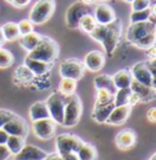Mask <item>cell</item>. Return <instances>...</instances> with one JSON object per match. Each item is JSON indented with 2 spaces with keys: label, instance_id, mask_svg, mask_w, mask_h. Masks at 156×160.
Returning <instances> with one entry per match:
<instances>
[{
  "label": "cell",
  "instance_id": "obj_1",
  "mask_svg": "<svg viewBox=\"0 0 156 160\" xmlns=\"http://www.w3.org/2000/svg\"><path fill=\"white\" fill-rule=\"evenodd\" d=\"M126 38L130 44L138 47L140 49H149L155 45L156 38V27L155 23L150 21L130 23L127 28Z\"/></svg>",
  "mask_w": 156,
  "mask_h": 160
},
{
  "label": "cell",
  "instance_id": "obj_2",
  "mask_svg": "<svg viewBox=\"0 0 156 160\" xmlns=\"http://www.w3.org/2000/svg\"><path fill=\"white\" fill-rule=\"evenodd\" d=\"M59 52H60V49L55 40L49 37L41 36L38 45L32 52H29L27 56L31 59H34V60L43 61V62L54 64L59 56Z\"/></svg>",
  "mask_w": 156,
  "mask_h": 160
},
{
  "label": "cell",
  "instance_id": "obj_3",
  "mask_svg": "<svg viewBox=\"0 0 156 160\" xmlns=\"http://www.w3.org/2000/svg\"><path fill=\"white\" fill-rule=\"evenodd\" d=\"M82 102L77 94H72L65 97V111H64V122L62 126L65 127H73L76 126L82 116Z\"/></svg>",
  "mask_w": 156,
  "mask_h": 160
},
{
  "label": "cell",
  "instance_id": "obj_4",
  "mask_svg": "<svg viewBox=\"0 0 156 160\" xmlns=\"http://www.w3.org/2000/svg\"><path fill=\"white\" fill-rule=\"evenodd\" d=\"M55 0H38L29 11V21L33 25H43L48 22L55 12Z\"/></svg>",
  "mask_w": 156,
  "mask_h": 160
},
{
  "label": "cell",
  "instance_id": "obj_5",
  "mask_svg": "<svg viewBox=\"0 0 156 160\" xmlns=\"http://www.w3.org/2000/svg\"><path fill=\"white\" fill-rule=\"evenodd\" d=\"M122 34V22L121 20H115L114 22L105 26V32L101 39V44L104 47L106 54H112L118 45Z\"/></svg>",
  "mask_w": 156,
  "mask_h": 160
},
{
  "label": "cell",
  "instance_id": "obj_6",
  "mask_svg": "<svg viewBox=\"0 0 156 160\" xmlns=\"http://www.w3.org/2000/svg\"><path fill=\"white\" fill-rule=\"evenodd\" d=\"M93 5H85L79 0L73 2L66 11V26L71 29H78L80 18L87 13H93Z\"/></svg>",
  "mask_w": 156,
  "mask_h": 160
},
{
  "label": "cell",
  "instance_id": "obj_7",
  "mask_svg": "<svg viewBox=\"0 0 156 160\" xmlns=\"http://www.w3.org/2000/svg\"><path fill=\"white\" fill-rule=\"evenodd\" d=\"M49 115L55 123L62 125L64 122V111H65V95L60 92H55L45 100Z\"/></svg>",
  "mask_w": 156,
  "mask_h": 160
},
{
  "label": "cell",
  "instance_id": "obj_8",
  "mask_svg": "<svg viewBox=\"0 0 156 160\" xmlns=\"http://www.w3.org/2000/svg\"><path fill=\"white\" fill-rule=\"evenodd\" d=\"M85 72V67L83 61L78 59H66L60 64L59 73L62 78H71V80L79 81L83 78Z\"/></svg>",
  "mask_w": 156,
  "mask_h": 160
},
{
  "label": "cell",
  "instance_id": "obj_9",
  "mask_svg": "<svg viewBox=\"0 0 156 160\" xmlns=\"http://www.w3.org/2000/svg\"><path fill=\"white\" fill-rule=\"evenodd\" d=\"M83 141L77 137L76 134H70V133H62L59 134L56 137V149L57 153H65V152H72V153H77L79 147L82 146Z\"/></svg>",
  "mask_w": 156,
  "mask_h": 160
},
{
  "label": "cell",
  "instance_id": "obj_10",
  "mask_svg": "<svg viewBox=\"0 0 156 160\" xmlns=\"http://www.w3.org/2000/svg\"><path fill=\"white\" fill-rule=\"evenodd\" d=\"M129 71L132 78L134 81L143 83L148 87L156 88V77H154L150 73V71L148 70V67L145 65V61H139V62L134 64Z\"/></svg>",
  "mask_w": 156,
  "mask_h": 160
},
{
  "label": "cell",
  "instance_id": "obj_11",
  "mask_svg": "<svg viewBox=\"0 0 156 160\" xmlns=\"http://www.w3.org/2000/svg\"><path fill=\"white\" fill-rule=\"evenodd\" d=\"M32 130L33 133L38 137L39 139L48 141L54 137L55 131H56V123L50 119H43V120L33 121L32 123Z\"/></svg>",
  "mask_w": 156,
  "mask_h": 160
},
{
  "label": "cell",
  "instance_id": "obj_12",
  "mask_svg": "<svg viewBox=\"0 0 156 160\" xmlns=\"http://www.w3.org/2000/svg\"><path fill=\"white\" fill-rule=\"evenodd\" d=\"M93 16L96 21L98 25H101V26H106L111 22H114L116 20V12L115 10L104 2H100L98 5L94 6L93 9Z\"/></svg>",
  "mask_w": 156,
  "mask_h": 160
},
{
  "label": "cell",
  "instance_id": "obj_13",
  "mask_svg": "<svg viewBox=\"0 0 156 160\" xmlns=\"http://www.w3.org/2000/svg\"><path fill=\"white\" fill-rule=\"evenodd\" d=\"M2 130L9 134V136H18L26 139L27 134H28V125L27 122L21 116L18 115H13L11 120H9L2 127Z\"/></svg>",
  "mask_w": 156,
  "mask_h": 160
},
{
  "label": "cell",
  "instance_id": "obj_14",
  "mask_svg": "<svg viewBox=\"0 0 156 160\" xmlns=\"http://www.w3.org/2000/svg\"><path fill=\"white\" fill-rule=\"evenodd\" d=\"M83 65L91 72H99L105 65V54L100 50H93L85 55Z\"/></svg>",
  "mask_w": 156,
  "mask_h": 160
},
{
  "label": "cell",
  "instance_id": "obj_15",
  "mask_svg": "<svg viewBox=\"0 0 156 160\" xmlns=\"http://www.w3.org/2000/svg\"><path fill=\"white\" fill-rule=\"evenodd\" d=\"M46 155L48 153L45 150L32 144H25L21 152L15 155V160H44Z\"/></svg>",
  "mask_w": 156,
  "mask_h": 160
},
{
  "label": "cell",
  "instance_id": "obj_16",
  "mask_svg": "<svg viewBox=\"0 0 156 160\" xmlns=\"http://www.w3.org/2000/svg\"><path fill=\"white\" fill-rule=\"evenodd\" d=\"M129 88L133 93H135L139 97L140 103H148V102H151L155 99L156 88L148 87V86H145L143 83H139L134 80H132Z\"/></svg>",
  "mask_w": 156,
  "mask_h": 160
},
{
  "label": "cell",
  "instance_id": "obj_17",
  "mask_svg": "<svg viewBox=\"0 0 156 160\" xmlns=\"http://www.w3.org/2000/svg\"><path fill=\"white\" fill-rule=\"evenodd\" d=\"M132 112V107L130 105H121V107H115L112 109L111 114L109 115L107 120L105 123L109 125H122L128 120Z\"/></svg>",
  "mask_w": 156,
  "mask_h": 160
},
{
  "label": "cell",
  "instance_id": "obj_18",
  "mask_svg": "<svg viewBox=\"0 0 156 160\" xmlns=\"http://www.w3.org/2000/svg\"><path fill=\"white\" fill-rule=\"evenodd\" d=\"M116 146L122 150H128L134 147L137 142V134L130 128H124L119 131L116 136Z\"/></svg>",
  "mask_w": 156,
  "mask_h": 160
},
{
  "label": "cell",
  "instance_id": "obj_19",
  "mask_svg": "<svg viewBox=\"0 0 156 160\" xmlns=\"http://www.w3.org/2000/svg\"><path fill=\"white\" fill-rule=\"evenodd\" d=\"M23 65H25L34 76H43V75L48 73V72L51 70L54 64L43 62V61L34 60V59H31V58L26 56V59H25V61H23Z\"/></svg>",
  "mask_w": 156,
  "mask_h": 160
},
{
  "label": "cell",
  "instance_id": "obj_20",
  "mask_svg": "<svg viewBox=\"0 0 156 160\" xmlns=\"http://www.w3.org/2000/svg\"><path fill=\"white\" fill-rule=\"evenodd\" d=\"M114 108H115L114 103H107V104H101V105H94L93 112H91V119L95 122H98V123H105Z\"/></svg>",
  "mask_w": 156,
  "mask_h": 160
},
{
  "label": "cell",
  "instance_id": "obj_21",
  "mask_svg": "<svg viewBox=\"0 0 156 160\" xmlns=\"http://www.w3.org/2000/svg\"><path fill=\"white\" fill-rule=\"evenodd\" d=\"M112 77V81H114V84L117 89H122V88H129L130 83H132V75H130L129 70H119L117 71L116 73Z\"/></svg>",
  "mask_w": 156,
  "mask_h": 160
},
{
  "label": "cell",
  "instance_id": "obj_22",
  "mask_svg": "<svg viewBox=\"0 0 156 160\" xmlns=\"http://www.w3.org/2000/svg\"><path fill=\"white\" fill-rule=\"evenodd\" d=\"M29 118L32 121H38L50 118L45 102H36L29 109Z\"/></svg>",
  "mask_w": 156,
  "mask_h": 160
},
{
  "label": "cell",
  "instance_id": "obj_23",
  "mask_svg": "<svg viewBox=\"0 0 156 160\" xmlns=\"http://www.w3.org/2000/svg\"><path fill=\"white\" fill-rule=\"evenodd\" d=\"M94 86H95V89H105L110 93H112L115 95L117 88L114 84V81H112V77L109 76V75H99L94 78Z\"/></svg>",
  "mask_w": 156,
  "mask_h": 160
},
{
  "label": "cell",
  "instance_id": "obj_24",
  "mask_svg": "<svg viewBox=\"0 0 156 160\" xmlns=\"http://www.w3.org/2000/svg\"><path fill=\"white\" fill-rule=\"evenodd\" d=\"M0 28H1V33H2L4 39L7 40V42H13V40L18 39L21 37L18 26L16 22H6Z\"/></svg>",
  "mask_w": 156,
  "mask_h": 160
},
{
  "label": "cell",
  "instance_id": "obj_25",
  "mask_svg": "<svg viewBox=\"0 0 156 160\" xmlns=\"http://www.w3.org/2000/svg\"><path fill=\"white\" fill-rule=\"evenodd\" d=\"M40 38H41V36L39 33H37V32H34V31L28 33V34L21 36V47L29 53V52H32L38 45Z\"/></svg>",
  "mask_w": 156,
  "mask_h": 160
},
{
  "label": "cell",
  "instance_id": "obj_26",
  "mask_svg": "<svg viewBox=\"0 0 156 160\" xmlns=\"http://www.w3.org/2000/svg\"><path fill=\"white\" fill-rule=\"evenodd\" d=\"M77 157L79 160H96L98 153L95 147L90 143H82L77 152Z\"/></svg>",
  "mask_w": 156,
  "mask_h": 160
},
{
  "label": "cell",
  "instance_id": "obj_27",
  "mask_svg": "<svg viewBox=\"0 0 156 160\" xmlns=\"http://www.w3.org/2000/svg\"><path fill=\"white\" fill-rule=\"evenodd\" d=\"M25 138L18 137V136H9L7 141L5 143V146L7 147L9 152L11 153V155H16L21 152V149L25 147Z\"/></svg>",
  "mask_w": 156,
  "mask_h": 160
},
{
  "label": "cell",
  "instance_id": "obj_28",
  "mask_svg": "<svg viewBox=\"0 0 156 160\" xmlns=\"http://www.w3.org/2000/svg\"><path fill=\"white\" fill-rule=\"evenodd\" d=\"M153 12H155V8H149V9L139 10V11H132L129 15V23H138V22L149 21Z\"/></svg>",
  "mask_w": 156,
  "mask_h": 160
},
{
  "label": "cell",
  "instance_id": "obj_29",
  "mask_svg": "<svg viewBox=\"0 0 156 160\" xmlns=\"http://www.w3.org/2000/svg\"><path fill=\"white\" fill-rule=\"evenodd\" d=\"M76 88H77V81L71 80V78H61V81H60L59 92L65 97L75 94Z\"/></svg>",
  "mask_w": 156,
  "mask_h": 160
},
{
  "label": "cell",
  "instance_id": "obj_30",
  "mask_svg": "<svg viewBox=\"0 0 156 160\" xmlns=\"http://www.w3.org/2000/svg\"><path fill=\"white\" fill-rule=\"evenodd\" d=\"M130 93H132L130 88H122V89H117L115 95H114V104H115V107L128 105V100H129Z\"/></svg>",
  "mask_w": 156,
  "mask_h": 160
},
{
  "label": "cell",
  "instance_id": "obj_31",
  "mask_svg": "<svg viewBox=\"0 0 156 160\" xmlns=\"http://www.w3.org/2000/svg\"><path fill=\"white\" fill-rule=\"evenodd\" d=\"M96 26H98V23H96L95 18H94L93 13H87V15H84V16L80 18V21H79V28H80L83 32L88 33V34H89Z\"/></svg>",
  "mask_w": 156,
  "mask_h": 160
},
{
  "label": "cell",
  "instance_id": "obj_32",
  "mask_svg": "<svg viewBox=\"0 0 156 160\" xmlns=\"http://www.w3.org/2000/svg\"><path fill=\"white\" fill-rule=\"evenodd\" d=\"M114 103V94L105 89H95V105Z\"/></svg>",
  "mask_w": 156,
  "mask_h": 160
},
{
  "label": "cell",
  "instance_id": "obj_33",
  "mask_svg": "<svg viewBox=\"0 0 156 160\" xmlns=\"http://www.w3.org/2000/svg\"><path fill=\"white\" fill-rule=\"evenodd\" d=\"M13 62H15L13 54L5 48H0V68H7L12 66Z\"/></svg>",
  "mask_w": 156,
  "mask_h": 160
},
{
  "label": "cell",
  "instance_id": "obj_34",
  "mask_svg": "<svg viewBox=\"0 0 156 160\" xmlns=\"http://www.w3.org/2000/svg\"><path fill=\"white\" fill-rule=\"evenodd\" d=\"M16 77L20 78L21 82H29V81L33 80L34 75L23 65V66H20L16 70Z\"/></svg>",
  "mask_w": 156,
  "mask_h": 160
},
{
  "label": "cell",
  "instance_id": "obj_35",
  "mask_svg": "<svg viewBox=\"0 0 156 160\" xmlns=\"http://www.w3.org/2000/svg\"><path fill=\"white\" fill-rule=\"evenodd\" d=\"M18 31H20V34L21 36H25V34H28L31 32H33V27L34 25L28 20V18H25V20H21L18 23Z\"/></svg>",
  "mask_w": 156,
  "mask_h": 160
},
{
  "label": "cell",
  "instance_id": "obj_36",
  "mask_svg": "<svg viewBox=\"0 0 156 160\" xmlns=\"http://www.w3.org/2000/svg\"><path fill=\"white\" fill-rule=\"evenodd\" d=\"M154 0H133L130 2L132 11H139V10H145L151 6V2Z\"/></svg>",
  "mask_w": 156,
  "mask_h": 160
},
{
  "label": "cell",
  "instance_id": "obj_37",
  "mask_svg": "<svg viewBox=\"0 0 156 160\" xmlns=\"http://www.w3.org/2000/svg\"><path fill=\"white\" fill-rule=\"evenodd\" d=\"M13 112H11L10 110L6 109H0V128L4 127V125L9 120H11L13 118Z\"/></svg>",
  "mask_w": 156,
  "mask_h": 160
},
{
  "label": "cell",
  "instance_id": "obj_38",
  "mask_svg": "<svg viewBox=\"0 0 156 160\" xmlns=\"http://www.w3.org/2000/svg\"><path fill=\"white\" fill-rule=\"evenodd\" d=\"M145 65L148 67V70L150 71V73L156 77V61L155 59H148L146 61H145Z\"/></svg>",
  "mask_w": 156,
  "mask_h": 160
},
{
  "label": "cell",
  "instance_id": "obj_39",
  "mask_svg": "<svg viewBox=\"0 0 156 160\" xmlns=\"http://www.w3.org/2000/svg\"><path fill=\"white\" fill-rule=\"evenodd\" d=\"M11 157V153L9 152L7 147L5 144L0 146V160H9Z\"/></svg>",
  "mask_w": 156,
  "mask_h": 160
},
{
  "label": "cell",
  "instance_id": "obj_40",
  "mask_svg": "<svg viewBox=\"0 0 156 160\" xmlns=\"http://www.w3.org/2000/svg\"><path fill=\"white\" fill-rule=\"evenodd\" d=\"M62 160H79L77 157V153H72V152H65L60 154Z\"/></svg>",
  "mask_w": 156,
  "mask_h": 160
},
{
  "label": "cell",
  "instance_id": "obj_41",
  "mask_svg": "<svg viewBox=\"0 0 156 160\" xmlns=\"http://www.w3.org/2000/svg\"><path fill=\"white\" fill-rule=\"evenodd\" d=\"M138 103H140V99H139V97L135 93H130L129 95V100H128V105H130V107H134L135 104H138Z\"/></svg>",
  "mask_w": 156,
  "mask_h": 160
},
{
  "label": "cell",
  "instance_id": "obj_42",
  "mask_svg": "<svg viewBox=\"0 0 156 160\" xmlns=\"http://www.w3.org/2000/svg\"><path fill=\"white\" fill-rule=\"evenodd\" d=\"M146 118H148V120L150 121V122L155 123V121H156V109L155 108H151V109L148 111Z\"/></svg>",
  "mask_w": 156,
  "mask_h": 160
},
{
  "label": "cell",
  "instance_id": "obj_43",
  "mask_svg": "<svg viewBox=\"0 0 156 160\" xmlns=\"http://www.w3.org/2000/svg\"><path fill=\"white\" fill-rule=\"evenodd\" d=\"M29 2H31V0H13L11 5H13L15 8H25Z\"/></svg>",
  "mask_w": 156,
  "mask_h": 160
},
{
  "label": "cell",
  "instance_id": "obj_44",
  "mask_svg": "<svg viewBox=\"0 0 156 160\" xmlns=\"http://www.w3.org/2000/svg\"><path fill=\"white\" fill-rule=\"evenodd\" d=\"M7 137H9V134L6 133V132H5L2 128H0V146L6 143V141H7Z\"/></svg>",
  "mask_w": 156,
  "mask_h": 160
},
{
  "label": "cell",
  "instance_id": "obj_45",
  "mask_svg": "<svg viewBox=\"0 0 156 160\" xmlns=\"http://www.w3.org/2000/svg\"><path fill=\"white\" fill-rule=\"evenodd\" d=\"M44 160H62V158L59 153H51V154H48Z\"/></svg>",
  "mask_w": 156,
  "mask_h": 160
},
{
  "label": "cell",
  "instance_id": "obj_46",
  "mask_svg": "<svg viewBox=\"0 0 156 160\" xmlns=\"http://www.w3.org/2000/svg\"><path fill=\"white\" fill-rule=\"evenodd\" d=\"M148 54L150 55V59H155V45L148 49Z\"/></svg>",
  "mask_w": 156,
  "mask_h": 160
},
{
  "label": "cell",
  "instance_id": "obj_47",
  "mask_svg": "<svg viewBox=\"0 0 156 160\" xmlns=\"http://www.w3.org/2000/svg\"><path fill=\"white\" fill-rule=\"evenodd\" d=\"M79 1H82V2L85 4V5H93V4L95 2V0H79Z\"/></svg>",
  "mask_w": 156,
  "mask_h": 160
},
{
  "label": "cell",
  "instance_id": "obj_48",
  "mask_svg": "<svg viewBox=\"0 0 156 160\" xmlns=\"http://www.w3.org/2000/svg\"><path fill=\"white\" fill-rule=\"evenodd\" d=\"M4 42H5V39H4V37H2V33H1V28H0V48H1V45L4 44Z\"/></svg>",
  "mask_w": 156,
  "mask_h": 160
},
{
  "label": "cell",
  "instance_id": "obj_49",
  "mask_svg": "<svg viewBox=\"0 0 156 160\" xmlns=\"http://www.w3.org/2000/svg\"><path fill=\"white\" fill-rule=\"evenodd\" d=\"M150 160H156V155H155V154H154V155L150 158Z\"/></svg>",
  "mask_w": 156,
  "mask_h": 160
},
{
  "label": "cell",
  "instance_id": "obj_50",
  "mask_svg": "<svg viewBox=\"0 0 156 160\" xmlns=\"http://www.w3.org/2000/svg\"><path fill=\"white\" fill-rule=\"evenodd\" d=\"M5 1H7L9 4H12V1H13V0H5Z\"/></svg>",
  "mask_w": 156,
  "mask_h": 160
},
{
  "label": "cell",
  "instance_id": "obj_51",
  "mask_svg": "<svg viewBox=\"0 0 156 160\" xmlns=\"http://www.w3.org/2000/svg\"><path fill=\"white\" fill-rule=\"evenodd\" d=\"M124 1H126V2H129V4H130V2L133 1V0H124Z\"/></svg>",
  "mask_w": 156,
  "mask_h": 160
},
{
  "label": "cell",
  "instance_id": "obj_52",
  "mask_svg": "<svg viewBox=\"0 0 156 160\" xmlns=\"http://www.w3.org/2000/svg\"><path fill=\"white\" fill-rule=\"evenodd\" d=\"M95 1H107V0H95Z\"/></svg>",
  "mask_w": 156,
  "mask_h": 160
}]
</instances>
